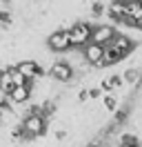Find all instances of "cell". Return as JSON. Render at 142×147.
I'll use <instances>...</instances> for the list:
<instances>
[{
	"mask_svg": "<svg viewBox=\"0 0 142 147\" xmlns=\"http://www.w3.org/2000/svg\"><path fill=\"white\" fill-rule=\"evenodd\" d=\"M56 138H58V140H64V138H67V131H64V129H58V131H56Z\"/></svg>",
	"mask_w": 142,
	"mask_h": 147,
	"instance_id": "4316f807",
	"label": "cell"
},
{
	"mask_svg": "<svg viewBox=\"0 0 142 147\" xmlns=\"http://www.w3.org/2000/svg\"><path fill=\"white\" fill-rule=\"evenodd\" d=\"M124 80H127L129 85H138L142 80V74L138 71V69H129V71L124 74Z\"/></svg>",
	"mask_w": 142,
	"mask_h": 147,
	"instance_id": "e0dca14e",
	"label": "cell"
},
{
	"mask_svg": "<svg viewBox=\"0 0 142 147\" xmlns=\"http://www.w3.org/2000/svg\"><path fill=\"white\" fill-rule=\"evenodd\" d=\"M47 47L56 51V54H64L71 49V38H69V29H56L53 34H49L47 38Z\"/></svg>",
	"mask_w": 142,
	"mask_h": 147,
	"instance_id": "3957f363",
	"label": "cell"
},
{
	"mask_svg": "<svg viewBox=\"0 0 142 147\" xmlns=\"http://www.w3.org/2000/svg\"><path fill=\"white\" fill-rule=\"evenodd\" d=\"M127 9H129V0H111L109 7H107V13L115 22H124L127 20Z\"/></svg>",
	"mask_w": 142,
	"mask_h": 147,
	"instance_id": "ba28073f",
	"label": "cell"
},
{
	"mask_svg": "<svg viewBox=\"0 0 142 147\" xmlns=\"http://www.w3.org/2000/svg\"><path fill=\"white\" fill-rule=\"evenodd\" d=\"M120 85H122V78H120V76H111V78H104V80L100 83V89L107 94V92H113V89H118Z\"/></svg>",
	"mask_w": 142,
	"mask_h": 147,
	"instance_id": "4fadbf2b",
	"label": "cell"
},
{
	"mask_svg": "<svg viewBox=\"0 0 142 147\" xmlns=\"http://www.w3.org/2000/svg\"><path fill=\"white\" fill-rule=\"evenodd\" d=\"M0 71H2V67H0Z\"/></svg>",
	"mask_w": 142,
	"mask_h": 147,
	"instance_id": "f546056e",
	"label": "cell"
},
{
	"mask_svg": "<svg viewBox=\"0 0 142 147\" xmlns=\"http://www.w3.org/2000/svg\"><path fill=\"white\" fill-rule=\"evenodd\" d=\"M115 36H118V31H115L111 25H98V27H93L91 42H98V45H102V47H109L111 42H113Z\"/></svg>",
	"mask_w": 142,
	"mask_h": 147,
	"instance_id": "5b68a950",
	"label": "cell"
},
{
	"mask_svg": "<svg viewBox=\"0 0 142 147\" xmlns=\"http://www.w3.org/2000/svg\"><path fill=\"white\" fill-rule=\"evenodd\" d=\"M31 85H25V87H13V92L9 94V100L13 102V105H22L31 98Z\"/></svg>",
	"mask_w": 142,
	"mask_h": 147,
	"instance_id": "8fae6325",
	"label": "cell"
},
{
	"mask_svg": "<svg viewBox=\"0 0 142 147\" xmlns=\"http://www.w3.org/2000/svg\"><path fill=\"white\" fill-rule=\"evenodd\" d=\"M129 116V107H122V109H115V118H113V125H120L122 120H127Z\"/></svg>",
	"mask_w": 142,
	"mask_h": 147,
	"instance_id": "ac0fdd59",
	"label": "cell"
},
{
	"mask_svg": "<svg viewBox=\"0 0 142 147\" xmlns=\"http://www.w3.org/2000/svg\"><path fill=\"white\" fill-rule=\"evenodd\" d=\"M100 96H102V89H100V87H91V89H89V98H100Z\"/></svg>",
	"mask_w": 142,
	"mask_h": 147,
	"instance_id": "cb8c5ba5",
	"label": "cell"
},
{
	"mask_svg": "<svg viewBox=\"0 0 142 147\" xmlns=\"http://www.w3.org/2000/svg\"><path fill=\"white\" fill-rule=\"evenodd\" d=\"M0 92H2V96H9L13 92V80H11L9 67H2V71H0Z\"/></svg>",
	"mask_w": 142,
	"mask_h": 147,
	"instance_id": "7c38bea8",
	"label": "cell"
},
{
	"mask_svg": "<svg viewBox=\"0 0 142 147\" xmlns=\"http://www.w3.org/2000/svg\"><path fill=\"white\" fill-rule=\"evenodd\" d=\"M49 74H51L53 80H58V83H69L71 78H73V65L71 63H64V60H56V63L49 67Z\"/></svg>",
	"mask_w": 142,
	"mask_h": 147,
	"instance_id": "277c9868",
	"label": "cell"
},
{
	"mask_svg": "<svg viewBox=\"0 0 142 147\" xmlns=\"http://www.w3.org/2000/svg\"><path fill=\"white\" fill-rule=\"evenodd\" d=\"M104 49H107V47L98 45V42H89V45L82 49V58H84V63L100 65V63H102V56H104Z\"/></svg>",
	"mask_w": 142,
	"mask_h": 147,
	"instance_id": "9c48e42d",
	"label": "cell"
},
{
	"mask_svg": "<svg viewBox=\"0 0 142 147\" xmlns=\"http://www.w3.org/2000/svg\"><path fill=\"white\" fill-rule=\"evenodd\" d=\"M102 105H104V109H107V111H115V109H118V100H115L113 96H104Z\"/></svg>",
	"mask_w": 142,
	"mask_h": 147,
	"instance_id": "d6986e66",
	"label": "cell"
},
{
	"mask_svg": "<svg viewBox=\"0 0 142 147\" xmlns=\"http://www.w3.org/2000/svg\"><path fill=\"white\" fill-rule=\"evenodd\" d=\"M91 34H93V27L89 22H76L71 25L69 29V38H71V47H84L91 42Z\"/></svg>",
	"mask_w": 142,
	"mask_h": 147,
	"instance_id": "7a4b0ae2",
	"label": "cell"
},
{
	"mask_svg": "<svg viewBox=\"0 0 142 147\" xmlns=\"http://www.w3.org/2000/svg\"><path fill=\"white\" fill-rule=\"evenodd\" d=\"M20 125H22V129H25V136L27 138L42 136V134H47V127H49L47 118L40 116V114H27Z\"/></svg>",
	"mask_w": 142,
	"mask_h": 147,
	"instance_id": "6da1fadb",
	"label": "cell"
},
{
	"mask_svg": "<svg viewBox=\"0 0 142 147\" xmlns=\"http://www.w3.org/2000/svg\"><path fill=\"white\" fill-rule=\"evenodd\" d=\"M109 47H111V49H113V51L120 56V58H127V56H131L135 42H133L129 36H124V34H118V36L113 38V42H111Z\"/></svg>",
	"mask_w": 142,
	"mask_h": 147,
	"instance_id": "8992f818",
	"label": "cell"
},
{
	"mask_svg": "<svg viewBox=\"0 0 142 147\" xmlns=\"http://www.w3.org/2000/svg\"><path fill=\"white\" fill-rule=\"evenodd\" d=\"M11 138H13V140H27V136H25V129H22V125H16V127L11 129Z\"/></svg>",
	"mask_w": 142,
	"mask_h": 147,
	"instance_id": "ffe728a7",
	"label": "cell"
},
{
	"mask_svg": "<svg viewBox=\"0 0 142 147\" xmlns=\"http://www.w3.org/2000/svg\"><path fill=\"white\" fill-rule=\"evenodd\" d=\"M120 143H138V136H135V134H122V136H120Z\"/></svg>",
	"mask_w": 142,
	"mask_h": 147,
	"instance_id": "7402d4cb",
	"label": "cell"
},
{
	"mask_svg": "<svg viewBox=\"0 0 142 147\" xmlns=\"http://www.w3.org/2000/svg\"><path fill=\"white\" fill-rule=\"evenodd\" d=\"M124 25L142 27V0H129V9H127V20H124Z\"/></svg>",
	"mask_w": 142,
	"mask_h": 147,
	"instance_id": "30bf717a",
	"label": "cell"
},
{
	"mask_svg": "<svg viewBox=\"0 0 142 147\" xmlns=\"http://www.w3.org/2000/svg\"><path fill=\"white\" fill-rule=\"evenodd\" d=\"M16 69L25 76L27 80H36V78H42L44 76V69L36 63V60H22V63L16 65Z\"/></svg>",
	"mask_w": 142,
	"mask_h": 147,
	"instance_id": "52a82bcc",
	"label": "cell"
},
{
	"mask_svg": "<svg viewBox=\"0 0 142 147\" xmlns=\"http://www.w3.org/2000/svg\"><path fill=\"white\" fill-rule=\"evenodd\" d=\"M0 25H5V27L11 25V16H9L7 11H0Z\"/></svg>",
	"mask_w": 142,
	"mask_h": 147,
	"instance_id": "603a6c76",
	"label": "cell"
},
{
	"mask_svg": "<svg viewBox=\"0 0 142 147\" xmlns=\"http://www.w3.org/2000/svg\"><path fill=\"white\" fill-rule=\"evenodd\" d=\"M91 147H98V145H91Z\"/></svg>",
	"mask_w": 142,
	"mask_h": 147,
	"instance_id": "f1b7e54d",
	"label": "cell"
},
{
	"mask_svg": "<svg viewBox=\"0 0 142 147\" xmlns=\"http://www.w3.org/2000/svg\"><path fill=\"white\" fill-rule=\"evenodd\" d=\"M118 147H140V143H120Z\"/></svg>",
	"mask_w": 142,
	"mask_h": 147,
	"instance_id": "83f0119b",
	"label": "cell"
},
{
	"mask_svg": "<svg viewBox=\"0 0 142 147\" xmlns=\"http://www.w3.org/2000/svg\"><path fill=\"white\" fill-rule=\"evenodd\" d=\"M0 109L2 111H11L13 109V102L9 100V96H2V98H0Z\"/></svg>",
	"mask_w": 142,
	"mask_h": 147,
	"instance_id": "44dd1931",
	"label": "cell"
},
{
	"mask_svg": "<svg viewBox=\"0 0 142 147\" xmlns=\"http://www.w3.org/2000/svg\"><path fill=\"white\" fill-rule=\"evenodd\" d=\"M89 98V89H80V94H78V100L80 102H84Z\"/></svg>",
	"mask_w": 142,
	"mask_h": 147,
	"instance_id": "484cf974",
	"label": "cell"
},
{
	"mask_svg": "<svg viewBox=\"0 0 142 147\" xmlns=\"http://www.w3.org/2000/svg\"><path fill=\"white\" fill-rule=\"evenodd\" d=\"M38 111H40V116L49 118L51 114H56V105H53L51 100H47V102H40V105H38Z\"/></svg>",
	"mask_w": 142,
	"mask_h": 147,
	"instance_id": "2e32d148",
	"label": "cell"
},
{
	"mask_svg": "<svg viewBox=\"0 0 142 147\" xmlns=\"http://www.w3.org/2000/svg\"><path fill=\"white\" fill-rule=\"evenodd\" d=\"M120 60H122V58L115 54L111 47H107V49H104V56H102V63H100V65L107 67V65H115V63H120Z\"/></svg>",
	"mask_w": 142,
	"mask_h": 147,
	"instance_id": "5bb4252c",
	"label": "cell"
},
{
	"mask_svg": "<svg viewBox=\"0 0 142 147\" xmlns=\"http://www.w3.org/2000/svg\"><path fill=\"white\" fill-rule=\"evenodd\" d=\"M9 71H11V80H13V87H25V85H31V80H27L22 74L18 71L16 67H9Z\"/></svg>",
	"mask_w": 142,
	"mask_h": 147,
	"instance_id": "9a60e30c",
	"label": "cell"
},
{
	"mask_svg": "<svg viewBox=\"0 0 142 147\" xmlns=\"http://www.w3.org/2000/svg\"><path fill=\"white\" fill-rule=\"evenodd\" d=\"M91 11H93V16H100V13L104 11V7H102L100 2H93V5H91Z\"/></svg>",
	"mask_w": 142,
	"mask_h": 147,
	"instance_id": "d4e9b609",
	"label": "cell"
}]
</instances>
